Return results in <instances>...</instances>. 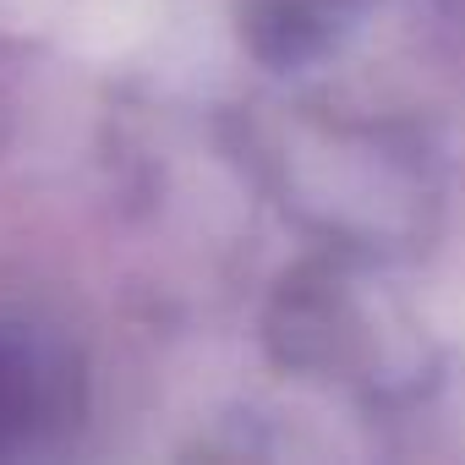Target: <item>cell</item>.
<instances>
[{"label": "cell", "instance_id": "cell-1", "mask_svg": "<svg viewBox=\"0 0 465 465\" xmlns=\"http://www.w3.org/2000/svg\"><path fill=\"white\" fill-rule=\"evenodd\" d=\"M55 383H66V378L28 340H6V334H0V438L28 432L55 405Z\"/></svg>", "mask_w": 465, "mask_h": 465}]
</instances>
